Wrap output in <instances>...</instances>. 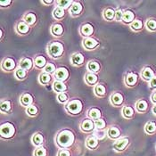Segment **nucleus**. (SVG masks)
Here are the masks:
<instances>
[{"label":"nucleus","mask_w":156,"mask_h":156,"mask_svg":"<svg viewBox=\"0 0 156 156\" xmlns=\"http://www.w3.org/2000/svg\"><path fill=\"white\" fill-rule=\"evenodd\" d=\"M74 141H75L74 134L69 129L62 130L57 135V137H56V144L60 148H62V149H66L72 146Z\"/></svg>","instance_id":"obj_1"},{"label":"nucleus","mask_w":156,"mask_h":156,"mask_svg":"<svg viewBox=\"0 0 156 156\" xmlns=\"http://www.w3.org/2000/svg\"><path fill=\"white\" fill-rule=\"evenodd\" d=\"M15 134V128L10 122H5L1 125L0 128V135L2 138L10 139Z\"/></svg>","instance_id":"obj_2"},{"label":"nucleus","mask_w":156,"mask_h":156,"mask_svg":"<svg viewBox=\"0 0 156 156\" xmlns=\"http://www.w3.org/2000/svg\"><path fill=\"white\" fill-rule=\"evenodd\" d=\"M82 102L79 99H73L71 100L70 102L67 103L66 105V110L73 115H77V114H80L82 111Z\"/></svg>","instance_id":"obj_3"},{"label":"nucleus","mask_w":156,"mask_h":156,"mask_svg":"<svg viewBox=\"0 0 156 156\" xmlns=\"http://www.w3.org/2000/svg\"><path fill=\"white\" fill-rule=\"evenodd\" d=\"M48 52L53 58H59L63 54V46L60 42H52L48 46Z\"/></svg>","instance_id":"obj_4"},{"label":"nucleus","mask_w":156,"mask_h":156,"mask_svg":"<svg viewBox=\"0 0 156 156\" xmlns=\"http://www.w3.org/2000/svg\"><path fill=\"white\" fill-rule=\"evenodd\" d=\"M129 144V139L128 137L120 138L113 144V149L116 152H122L127 148Z\"/></svg>","instance_id":"obj_5"},{"label":"nucleus","mask_w":156,"mask_h":156,"mask_svg":"<svg viewBox=\"0 0 156 156\" xmlns=\"http://www.w3.org/2000/svg\"><path fill=\"white\" fill-rule=\"evenodd\" d=\"M54 76L56 80L63 82L64 80H66L69 77V72L68 70L64 67H61L59 69H57L55 72L54 73Z\"/></svg>","instance_id":"obj_6"},{"label":"nucleus","mask_w":156,"mask_h":156,"mask_svg":"<svg viewBox=\"0 0 156 156\" xmlns=\"http://www.w3.org/2000/svg\"><path fill=\"white\" fill-rule=\"evenodd\" d=\"M98 41L94 37H86L83 40V47L87 50H93L98 46Z\"/></svg>","instance_id":"obj_7"},{"label":"nucleus","mask_w":156,"mask_h":156,"mask_svg":"<svg viewBox=\"0 0 156 156\" xmlns=\"http://www.w3.org/2000/svg\"><path fill=\"white\" fill-rule=\"evenodd\" d=\"M16 66V63L13 59L12 58H5V60L3 61L2 62V68L5 70V71H7V72H10L12 71Z\"/></svg>","instance_id":"obj_8"},{"label":"nucleus","mask_w":156,"mask_h":156,"mask_svg":"<svg viewBox=\"0 0 156 156\" xmlns=\"http://www.w3.org/2000/svg\"><path fill=\"white\" fill-rule=\"evenodd\" d=\"M111 103L114 105V106H120L123 103V96L119 93V92H115L111 96Z\"/></svg>","instance_id":"obj_9"},{"label":"nucleus","mask_w":156,"mask_h":156,"mask_svg":"<svg viewBox=\"0 0 156 156\" xmlns=\"http://www.w3.org/2000/svg\"><path fill=\"white\" fill-rule=\"evenodd\" d=\"M137 79H138V77L136 73L129 72L125 78V83L129 87H134L137 82Z\"/></svg>","instance_id":"obj_10"},{"label":"nucleus","mask_w":156,"mask_h":156,"mask_svg":"<svg viewBox=\"0 0 156 156\" xmlns=\"http://www.w3.org/2000/svg\"><path fill=\"white\" fill-rule=\"evenodd\" d=\"M80 33L82 36L89 37L94 33V28L90 23H85L81 26L80 29Z\"/></svg>","instance_id":"obj_11"},{"label":"nucleus","mask_w":156,"mask_h":156,"mask_svg":"<svg viewBox=\"0 0 156 156\" xmlns=\"http://www.w3.org/2000/svg\"><path fill=\"white\" fill-rule=\"evenodd\" d=\"M135 13L131 10H126L125 12H123L122 15V22L124 23H132L135 21Z\"/></svg>","instance_id":"obj_12"},{"label":"nucleus","mask_w":156,"mask_h":156,"mask_svg":"<svg viewBox=\"0 0 156 156\" xmlns=\"http://www.w3.org/2000/svg\"><path fill=\"white\" fill-rule=\"evenodd\" d=\"M98 139L96 138L94 136H88L87 139L86 140V147L90 149V150H95L98 146Z\"/></svg>","instance_id":"obj_13"},{"label":"nucleus","mask_w":156,"mask_h":156,"mask_svg":"<svg viewBox=\"0 0 156 156\" xmlns=\"http://www.w3.org/2000/svg\"><path fill=\"white\" fill-rule=\"evenodd\" d=\"M81 130L84 132H90L95 129V123L91 120H85L81 123Z\"/></svg>","instance_id":"obj_14"},{"label":"nucleus","mask_w":156,"mask_h":156,"mask_svg":"<svg viewBox=\"0 0 156 156\" xmlns=\"http://www.w3.org/2000/svg\"><path fill=\"white\" fill-rule=\"evenodd\" d=\"M82 5L80 3V2H74L71 6V9H70V12L71 14L73 16H77V15H80V12H82Z\"/></svg>","instance_id":"obj_15"},{"label":"nucleus","mask_w":156,"mask_h":156,"mask_svg":"<svg viewBox=\"0 0 156 156\" xmlns=\"http://www.w3.org/2000/svg\"><path fill=\"white\" fill-rule=\"evenodd\" d=\"M142 78L144 79V80L146 81H150L155 75H154V72L153 71L152 68L150 67H145L144 68V70L142 71Z\"/></svg>","instance_id":"obj_16"},{"label":"nucleus","mask_w":156,"mask_h":156,"mask_svg":"<svg viewBox=\"0 0 156 156\" xmlns=\"http://www.w3.org/2000/svg\"><path fill=\"white\" fill-rule=\"evenodd\" d=\"M71 62L73 65H81L84 62V56L80 53H75L72 55Z\"/></svg>","instance_id":"obj_17"},{"label":"nucleus","mask_w":156,"mask_h":156,"mask_svg":"<svg viewBox=\"0 0 156 156\" xmlns=\"http://www.w3.org/2000/svg\"><path fill=\"white\" fill-rule=\"evenodd\" d=\"M31 142L37 147L41 146L43 144V143H44V136H43V135L41 133H36V134H34L32 136Z\"/></svg>","instance_id":"obj_18"},{"label":"nucleus","mask_w":156,"mask_h":156,"mask_svg":"<svg viewBox=\"0 0 156 156\" xmlns=\"http://www.w3.org/2000/svg\"><path fill=\"white\" fill-rule=\"evenodd\" d=\"M32 102H33V97L29 93L23 94L22 96V97H21V104L23 106H26V107L28 106L29 107L30 105H31Z\"/></svg>","instance_id":"obj_19"},{"label":"nucleus","mask_w":156,"mask_h":156,"mask_svg":"<svg viewBox=\"0 0 156 156\" xmlns=\"http://www.w3.org/2000/svg\"><path fill=\"white\" fill-rule=\"evenodd\" d=\"M107 135L111 139H118L120 136V131L116 127H111L107 130Z\"/></svg>","instance_id":"obj_20"},{"label":"nucleus","mask_w":156,"mask_h":156,"mask_svg":"<svg viewBox=\"0 0 156 156\" xmlns=\"http://www.w3.org/2000/svg\"><path fill=\"white\" fill-rule=\"evenodd\" d=\"M53 88H54V90L55 92L60 94V93H63L67 89V87H66V85L64 84L63 82L56 80V81H55L53 83Z\"/></svg>","instance_id":"obj_21"},{"label":"nucleus","mask_w":156,"mask_h":156,"mask_svg":"<svg viewBox=\"0 0 156 156\" xmlns=\"http://www.w3.org/2000/svg\"><path fill=\"white\" fill-rule=\"evenodd\" d=\"M51 32L54 36L59 37L63 33V26L60 23H55L52 26Z\"/></svg>","instance_id":"obj_22"},{"label":"nucleus","mask_w":156,"mask_h":156,"mask_svg":"<svg viewBox=\"0 0 156 156\" xmlns=\"http://www.w3.org/2000/svg\"><path fill=\"white\" fill-rule=\"evenodd\" d=\"M34 64L36 65L37 68H39V69L45 68L47 66V64H48L47 63V59L43 55H38L34 60Z\"/></svg>","instance_id":"obj_23"},{"label":"nucleus","mask_w":156,"mask_h":156,"mask_svg":"<svg viewBox=\"0 0 156 156\" xmlns=\"http://www.w3.org/2000/svg\"><path fill=\"white\" fill-rule=\"evenodd\" d=\"M29 30H30L29 25L26 23L25 22H20L19 23L17 24L16 30L20 34H27L29 32Z\"/></svg>","instance_id":"obj_24"},{"label":"nucleus","mask_w":156,"mask_h":156,"mask_svg":"<svg viewBox=\"0 0 156 156\" xmlns=\"http://www.w3.org/2000/svg\"><path fill=\"white\" fill-rule=\"evenodd\" d=\"M98 77L96 76L95 73L92 72H87L86 74V82L88 85H95L97 83Z\"/></svg>","instance_id":"obj_25"},{"label":"nucleus","mask_w":156,"mask_h":156,"mask_svg":"<svg viewBox=\"0 0 156 156\" xmlns=\"http://www.w3.org/2000/svg\"><path fill=\"white\" fill-rule=\"evenodd\" d=\"M144 131L146 134L153 135L156 133V124L153 121H149L145 124L144 126Z\"/></svg>","instance_id":"obj_26"},{"label":"nucleus","mask_w":156,"mask_h":156,"mask_svg":"<svg viewBox=\"0 0 156 156\" xmlns=\"http://www.w3.org/2000/svg\"><path fill=\"white\" fill-rule=\"evenodd\" d=\"M136 107L137 112H146V111H147V108H148V104H147V102H146L145 100H144V99H141V100H139V101L136 103Z\"/></svg>","instance_id":"obj_27"},{"label":"nucleus","mask_w":156,"mask_h":156,"mask_svg":"<svg viewBox=\"0 0 156 156\" xmlns=\"http://www.w3.org/2000/svg\"><path fill=\"white\" fill-rule=\"evenodd\" d=\"M33 62L30 58H23L21 62V68L25 71H29L32 68Z\"/></svg>","instance_id":"obj_28"},{"label":"nucleus","mask_w":156,"mask_h":156,"mask_svg":"<svg viewBox=\"0 0 156 156\" xmlns=\"http://www.w3.org/2000/svg\"><path fill=\"white\" fill-rule=\"evenodd\" d=\"M115 11L112 8H106L104 11V18L107 21H112L115 19Z\"/></svg>","instance_id":"obj_29"},{"label":"nucleus","mask_w":156,"mask_h":156,"mask_svg":"<svg viewBox=\"0 0 156 156\" xmlns=\"http://www.w3.org/2000/svg\"><path fill=\"white\" fill-rule=\"evenodd\" d=\"M101 112L100 110L97 108H92L89 110L88 112V116L93 119V120H98V119H101Z\"/></svg>","instance_id":"obj_30"},{"label":"nucleus","mask_w":156,"mask_h":156,"mask_svg":"<svg viewBox=\"0 0 156 156\" xmlns=\"http://www.w3.org/2000/svg\"><path fill=\"white\" fill-rule=\"evenodd\" d=\"M53 15H54V17H55V19L61 20V19H62V18L64 17V15H65V9H63V8L58 6V7H56V8L54 10Z\"/></svg>","instance_id":"obj_31"},{"label":"nucleus","mask_w":156,"mask_h":156,"mask_svg":"<svg viewBox=\"0 0 156 156\" xmlns=\"http://www.w3.org/2000/svg\"><path fill=\"white\" fill-rule=\"evenodd\" d=\"M36 15H35V13H33V12L27 13V14L24 16V21H25V23L28 24V25H33V24L36 23Z\"/></svg>","instance_id":"obj_32"},{"label":"nucleus","mask_w":156,"mask_h":156,"mask_svg":"<svg viewBox=\"0 0 156 156\" xmlns=\"http://www.w3.org/2000/svg\"><path fill=\"white\" fill-rule=\"evenodd\" d=\"M95 94L96 96L99 97H103L104 96H105L106 94V89L105 87V86L101 84H97L95 87Z\"/></svg>","instance_id":"obj_33"},{"label":"nucleus","mask_w":156,"mask_h":156,"mask_svg":"<svg viewBox=\"0 0 156 156\" xmlns=\"http://www.w3.org/2000/svg\"><path fill=\"white\" fill-rule=\"evenodd\" d=\"M87 70L90 72L94 73V72H99L100 70V65L97 62H95V61H92V62H89L87 63Z\"/></svg>","instance_id":"obj_34"},{"label":"nucleus","mask_w":156,"mask_h":156,"mask_svg":"<svg viewBox=\"0 0 156 156\" xmlns=\"http://www.w3.org/2000/svg\"><path fill=\"white\" fill-rule=\"evenodd\" d=\"M39 82L43 85H47L51 81V76L47 72H43L39 75Z\"/></svg>","instance_id":"obj_35"},{"label":"nucleus","mask_w":156,"mask_h":156,"mask_svg":"<svg viewBox=\"0 0 156 156\" xmlns=\"http://www.w3.org/2000/svg\"><path fill=\"white\" fill-rule=\"evenodd\" d=\"M122 114L125 118H131L134 115V109L131 106H125L122 109Z\"/></svg>","instance_id":"obj_36"},{"label":"nucleus","mask_w":156,"mask_h":156,"mask_svg":"<svg viewBox=\"0 0 156 156\" xmlns=\"http://www.w3.org/2000/svg\"><path fill=\"white\" fill-rule=\"evenodd\" d=\"M33 154L34 156H48V151L43 145H41V146L37 147Z\"/></svg>","instance_id":"obj_37"},{"label":"nucleus","mask_w":156,"mask_h":156,"mask_svg":"<svg viewBox=\"0 0 156 156\" xmlns=\"http://www.w3.org/2000/svg\"><path fill=\"white\" fill-rule=\"evenodd\" d=\"M11 111V103L8 100L3 101L1 103V112H9Z\"/></svg>","instance_id":"obj_38"},{"label":"nucleus","mask_w":156,"mask_h":156,"mask_svg":"<svg viewBox=\"0 0 156 156\" xmlns=\"http://www.w3.org/2000/svg\"><path fill=\"white\" fill-rule=\"evenodd\" d=\"M130 27H131V29H132L133 30H136V31L140 30L143 28V23L140 20H135L131 23Z\"/></svg>","instance_id":"obj_39"},{"label":"nucleus","mask_w":156,"mask_h":156,"mask_svg":"<svg viewBox=\"0 0 156 156\" xmlns=\"http://www.w3.org/2000/svg\"><path fill=\"white\" fill-rule=\"evenodd\" d=\"M146 28L151 30V31H155L156 30V20L154 19H149L146 22Z\"/></svg>","instance_id":"obj_40"},{"label":"nucleus","mask_w":156,"mask_h":156,"mask_svg":"<svg viewBox=\"0 0 156 156\" xmlns=\"http://www.w3.org/2000/svg\"><path fill=\"white\" fill-rule=\"evenodd\" d=\"M95 128H96V129H98V130H102L103 129H105V126H106V123H105V121L103 120V119H98V120H95Z\"/></svg>","instance_id":"obj_41"},{"label":"nucleus","mask_w":156,"mask_h":156,"mask_svg":"<svg viewBox=\"0 0 156 156\" xmlns=\"http://www.w3.org/2000/svg\"><path fill=\"white\" fill-rule=\"evenodd\" d=\"M26 112H27L28 115H30V116H36L37 114L38 110L37 108V106H35L34 105H31L29 107H27V111Z\"/></svg>","instance_id":"obj_42"},{"label":"nucleus","mask_w":156,"mask_h":156,"mask_svg":"<svg viewBox=\"0 0 156 156\" xmlns=\"http://www.w3.org/2000/svg\"><path fill=\"white\" fill-rule=\"evenodd\" d=\"M26 74H27V72L25 70L22 69V68H18L15 72V77L19 80H23L26 77Z\"/></svg>","instance_id":"obj_43"},{"label":"nucleus","mask_w":156,"mask_h":156,"mask_svg":"<svg viewBox=\"0 0 156 156\" xmlns=\"http://www.w3.org/2000/svg\"><path fill=\"white\" fill-rule=\"evenodd\" d=\"M56 3H57L59 7H62V8L65 9V8H68L70 5L72 6V5L74 2L73 1H57Z\"/></svg>","instance_id":"obj_44"},{"label":"nucleus","mask_w":156,"mask_h":156,"mask_svg":"<svg viewBox=\"0 0 156 156\" xmlns=\"http://www.w3.org/2000/svg\"><path fill=\"white\" fill-rule=\"evenodd\" d=\"M55 66L53 64V63H48L47 66L44 68V72H47L48 74H51V73H55Z\"/></svg>","instance_id":"obj_45"},{"label":"nucleus","mask_w":156,"mask_h":156,"mask_svg":"<svg viewBox=\"0 0 156 156\" xmlns=\"http://www.w3.org/2000/svg\"><path fill=\"white\" fill-rule=\"evenodd\" d=\"M57 100H58V102H60L62 104H64V103H66L68 101V95L66 93H64V92L60 93L57 96Z\"/></svg>","instance_id":"obj_46"},{"label":"nucleus","mask_w":156,"mask_h":156,"mask_svg":"<svg viewBox=\"0 0 156 156\" xmlns=\"http://www.w3.org/2000/svg\"><path fill=\"white\" fill-rule=\"evenodd\" d=\"M94 136L97 138L98 140H101V139H104L105 137V132L103 131V130H98L96 132H94Z\"/></svg>","instance_id":"obj_47"},{"label":"nucleus","mask_w":156,"mask_h":156,"mask_svg":"<svg viewBox=\"0 0 156 156\" xmlns=\"http://www.w3.org/2000/svg\"><path fill=\"white\" fill-rule=\"evenodd\" d=\"M57 156H72L70 151L66 150V149H61L58 151Z\"/></svg>","instance_id":"obj_48"},{"label":"nucleus","mask_w":156,"mask_h":156,"mask_svg":"<svg viewBox=\"0 0 156 156\" xmlns=\"http://www.w3.org/2000/svg\"><path fill=\"white\" fill-rule=\"evenodd\" d=\"M122 15H123V12H122V10H117L116 12H115V20L116 21H121L122 20Z\"/></svg>","instance_id":"obj_49"},{"label":"nucleus","mask_w":156,"mask_h":156,"mask_svg":"<svg viewBox=\"0 0 156 156\" xmlns=\"http://www.w3.org/2000/svg\"><path fill=\"white\" fill-rule=\"evenodd\" d=\"M149 85L152 88H156V76H154L150 81H149Z\"/></svg>","instance_id":"obj_50"},{"label":"nucleus","mask_w":156,"mask_h":156,"mask_svg":"<svg viewBox=\"0 0 156 156\" xmlns=\"http://www.w3.org/2000/svg\"><path fill=\"white\" fill-rule=\"evenodd\" d=\"M11 3H12V1H10V0H6V1H1V2H0V5H1V6H2V7H5V6L9 5Z\"/></svg>","instance_id":"obj_51"},{"label":"nucleus","mask_w":156,"mask_h":156,"mask_svg":"<svg viewBox=\"0 0 156 156\" xmlns=\"http://www.w3.org/2000/svg\"><path fill=\"white\" fill-rule=\"evenodd\" d=\"M151 99H152V102H153V103H154V104L156 105V92H154V93L152 95Z\"/></svg>","instance_id":"obj_52"},{"label":"nucleus","mask_w":156,"mask_h":156,"mask_svg":"<svg viewBox=\"0 0 156 156\" xmlns=\"http://www.w3.org/2000/svg\"><path fill=\"white\" fill-rule=\"evenodd\" d=\"M41 3H43V4H45V5H50V4L54 3V1H52V0H48V1L43 0V1H41Z\"/></svg>","instance_id":"obj_53"},{"label":"nucleus","mask_w":156,"mask_h":156,"mask_svg":"<svg viewBox=\"0 0 156 156\" xmlns=\"http://www.w3.org/2000/svg\"><path fill=\"white\" fill-rule=\"evenodd\" d=\"M152 111H153L154 114H155L156 115V105H154V107H153V110H152Z\"/></svg>","instance_id":"obj_54"},{"label":"nucleus","mask_w":156,"mask_h":156,"mask_svg":"<svg viewBox=\"0 0 156 156\" xmlns=\"http://www.w3.org/2000/svg\"><path fill=\"white\" fill-rule=\"evenodd\" d=\"M1 37H3V30H1Z\"/></svg>","instance_id":"obj_55"},{"label":"nucleus","mask_w":156,"mask_h":156,"mask_svg":"<svg viewBox=\"0 0 156 156\" xmlns=\"http://www.w3.org/2000/svg\"><path fill=\"white\" fill-rule=\"evenodd\" d=\"M155 147H156V145H155Z\"/></svg>","instance_id":"obj_56"}]
</instances>
